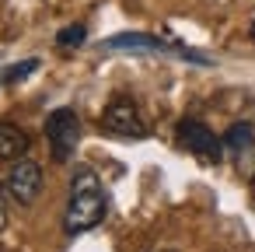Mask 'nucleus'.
<instances>
[{"instance_id": "1", "label": "nucleus", "mask_w": 255, "mask_h": 252, "mask_svg": "<svg viewBox=\"0 0 255 252\" xmlns=\"http://www.w3.org/2000/svg\"><path fill=\"white\" fill-rule=\"evenodd\" d=\"M105 193L102 182L95 175V168L77 165L70 175V200H67V214H63V228L67 235H84L91 228H98L105 221Z\"/></svg>"}, {"instance_id": "2", "label": "nucleus", "mask_w": 255, "mask_h": 252, "mask_svg": "<svg viewBox=\"0 0 255 252\" xmlns=\"http://www.w3.org/2000/svg\"><path fill=\"white\" fill-rule=\"evenodd\" d=\"M46 140H49V151H53V161L67 165L77 151V140H81V119L74 109H56L49 112L46 119Z\"/></svg>"}, {"instance_id": "3", "label": "nucleus", "mask_w": 255, "mask_h": 252, "mask_svg": "<svg viewBox=\"0 0 255 252\" xmlns=\"http://www.w3.org/2000/svg\"><path fill=\"white\" fill-rule=\"evenodd\" d=\"M178 144H182L189 154H196V158H203V161H210V165H217V161L224 158V140H220L210 126H203L199 119H182V123H178Z\"/></svg>"}, {"instance_id": "4", "label": "nucleus", "mask_w": 255, "mask_h": 252, "mask_svg": "<svg viewBox=\"0 0 255 252\" xmlns=\"http://www.w3.org/2000/svg\"><path fill=\"white\" fill-rule=\"evenodd\" d=\"M7 193H11L14 203L32 207V203L39 200V193H42V168H39L32 158L11 161V168H7Z\"/></svg>"}, {"instance_id": "5", "label": "nucleus", "mask_w": 255, "mask_h": 252, "mask_svg": "<svg viewBox=\"0 0 255 252\" xmlns=\"http://www.w3.org/2000/svg\"><path fill=\"white\" fill-rule=\"evenodd\" d=\"M102 126H105L109 133H116V137H126V140H136V137L147 133L143 116L136 112V105H133L129 98H112V102L105 105V112H102Z\"/></svg>"}, {"instance_id": "6", "label": "nucleus", "mask_w": 255, "mask_h": 252, "mask_svg": "<svg viewBox=\"0 0 255 252\" xmlns=\"http://www.w3.org/2000/svg\"><path fill=\"white\" fill-rule=\"evenodd\" d=\"M28 147H32V140H28V133H25L21 126H14V123H0V158H4V161L25 158Z\"/></svg>"}, {"instance_id": "7", "label": "nucleus", "mask_w": 255, "mask_h": 252, "mask_svg": "<svg viewBox=\"0 0 255 252\" xmlns=\"http://www.w3.org/2000/svg\"><path fill=\"white\" fill-rule=\"evenodd\" d=\"M255 144V130L248 126V123H234L231 130H227V137H224V147L231 151V154H241L245 147H252Z\"/></svg>"}, {"instance_id": "8", "label": "nucleus", "mask_w": 255, "mask_h": 252, "mask_svg": "<svg viewBox=\"0 0 255 252\" xmlns=\"http://www.w3.org/2000/svg\"><path fill=\"white\" fill-rule=\"evenodd\" d=\"M84 39H88V28H84V25H67V28H60V35H56V42L67 46V49H70V46H81Z\"/></svg>"}, {"instance_id": "9", "label": "nucleus", "mask_w": 255, "mask_h": 252, "mask_svg": "<svg viewBox=\"0 0 255 252\" xmlns=\"http://www.w3.org/2000/svg\"><path fill=\"white\" fill-rule=\"evenodd\" d=\"M35 67H39V60H25V63H18V67H11V70H7L4 77H0V81H4V84H14V81H25V77H28V74H32Z\"/></svg>"}, {"instance_id": "10", "label": "nucleus", "mask_w": 255, "mask_h": 252, "mask_svg": "<svg viewBox=\"0 0 255 252\" xmlns=\"http://www.w3.org/2000/svg\"><path fill=\"white\" fill-rule=\"evenodd\" d=\"M234 158H238V168H241L245 175H255V144H252V147H245V151H241V154H234Z\"/></svg>"}, {"instance_id": "11", "label": "nucleus", "mask_w": 255, "mask_h": 252, "mask_svg": "<svg viewBox=\"0 0 255 252\" xmlns=\"http://www.w3.org/2000/svg\"><path fill=\"white\" fill-rule=\"evenodd\" d=\"M7 228V203H4V193H0V231Z\"/></svg>"}]
</instances>
